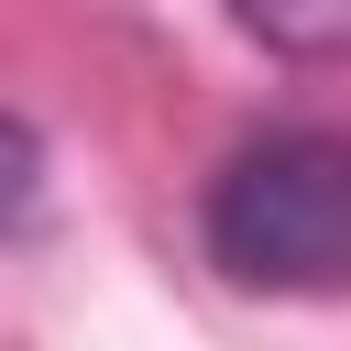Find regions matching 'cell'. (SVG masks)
<instances>
[{"label": "cell", "mask_w": 351, "mask_h": 351, "mask_svg": "<svg viewBox=\"0 0 351 351\" xmlns=\"http://www.w3.org/2000/svg\"><path fill=\"white\" fill-rule=\"evenodd\" d=\"M208 263L252 296H329L351 285V132L329 121H285L252 132L219 176H208Z\"/></svg>", "instance_id": "obj_1"}, {"label": "cell", "mask_w": 351, "mask_h": 351, "mask_svg": "<svg viewBox=\"0 0 351 351\" xmlns=\"http://www.w3.org/2000/svg\"><path fill=\"white\" fill-rule=\"evenodd\" d=\"M230 22L263 55H296V66H340L351 55V0H230Z\"/></svg>", "instance_id": "obj_2"}]
</instances>
